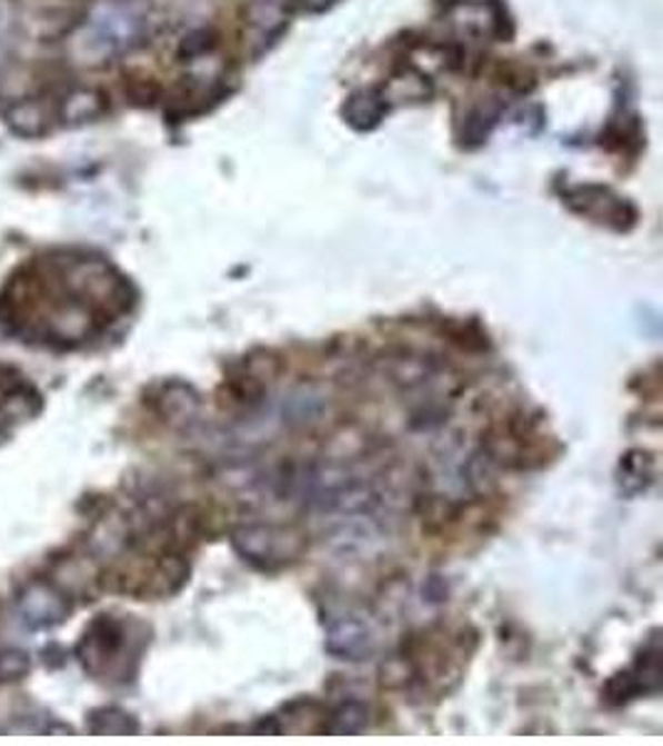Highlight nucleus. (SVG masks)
I'll return each mask as SVG.
<instances>
[{"instance_id": "nucleus-8", "label": "nucleus", "mask_w": 663, "mask_h": 746, "mask_svg": "<svg viewBox=\"0 0 663 746\" xmlns=\"http://www.w3.org/2000/svg\"><path fill=\"white\" fill-rule=\"evenodd\" d=\"M289 18L287 0H251L249 28L259 40L277 38Z\"/></svg>"}, {"instance_id": "nucleus-2", "label": "nucleus", "mask_w": 663, "mask_h": 746, "mask_svg": "<svg viewBox=\"0 0 663 746\" xmlns=\"http://www.w3.org/2000/svg\"><path fill=\"white\" fill-rule=\"evenodd\" d=\"M234 548L249 563L259 567H283L299 560V555L307 550L303 535L293 528H281V525H251L234 533Z\"/></svg>"}, {"instance_id": "nucleus-3", "label": "nucleus", "mask_w": 663, "mask_h": 746, "mask_svg": "<svg viewBox=\"0 0 663 746\" xmlns=\"http://www.w3.org/2000/svg\"><path fill=\"white\" fill-rule=\"evenodd\" d=\"M570 205L586 217L602 225H612L614 229H629L634 225L636 212L619 195L606 187H576L570 195Z\"/></svg>"}, {"instance_id": "nucleus-11", "label": "nucleus", "mask_w": 663, "mask_h": 746, "mask_svg": "<svg viewBox=\"0 0 663 746\" xmlns=\"http://www.w3.org/2000/svg\"><path fill=\"white\" fill-rule=\"evenodd\" d=\"M214 40H209L207 30H199V33H192L189 38H184L182 48H179V56L187 58V60H194L199 56H204V52L212 50Z\"/></svg>"}, {"instance_id": "nucleus-9", "label": "nucleus", "mask_w": 663, "mask_h": 746, "mask_svg": "<svg viewBox=\"0 0 663 746\" xmlns=\"http://www.w3.org/2000/svg\"><path fill=\"white\" fill-rule=\"evenodd\" d=\"M498 118H500V105L492 100L472 108L465 120V128H462V140L468 145H480L482 140H488V135L494 128Z\"/></svg>"}, {"instance_id": "nucleus-1", "label": "nucleus", "mask_w": 663, "mask_h": 746, "mask_svg": "<svg viewBox=\"0 0 663 746\" xmlns=\"http://www.w3.org/2000/svg\"><path fill=\"white\" fill-rule=\"evenodd\" d=\"M144 30V10L132 0H100L68 36V52L80 66H110L142 43Z\"/></svg>"}, {"instance_id": "nucleus-4", "label": "nucleus", "mask_w": 663, "mask_h": 746, "mask_svg": "<svg viewBox=\"0 0 663 746\" xmlns=\"http://www.w3.org/2000/svg\"><path fill=\"white\" fill-rule=\"evenodd\" d=\"M110 110L108 95L98 88H72L60 98L58 120L66 128H86L102 120Z\"/></svg>"}, {"instance_id": "nucleus-6", "label": "nucleus", "mask_w": 663, "mask_h": 746, "mask_svg": "<svg viewBox=\"0 0 663 746\" xmlns=\"http://www.w3.org/2000/svg\"><path fill=\"white\" fill-rule=\"evenodd\" d=\"M329 649L341 659H365L373 649L371 629L358 619H341L329 629Z\"/></svg>"}, {"instance_id": "nucleus-13", "label": "nucleus", "mask_w": 663, "mask_h": 746, "mask_svg": "<svg viewBox=\"0 0 663 746\" xmlns=\"http://www.w3.org/2000/svg\"><path fill=\"white\" fill-rule=\"evenodd\" d=\"M299 3L309 10H323V8H329L333 0H299Z\"/></svg>"}, {"instance_id": "nucleus-10", "label": "nucleus", "mask_w": 663, "mask_h": 746, "mask_svg": "<svg viewBox=\"0 0 663 746\" xmlns=\"http://www.w3.org/2000/svg\"><path fill=\"white\" fill-rule=\"evenodd\" d=\"M368 722V709L363 704L358 702H349L339 707L335 712H331L329 722H323V732L329 734H355L365 727Z\"/></svg>"}, {"instance_id": "nucleus-5", "label": "nucleus", "mask_w": 663, "mask_h": 746, "mask_svg": "<svg viewBox=\"0 0 663 746\" xmlns=\"http://www.w3.org/2000/svg\"><path fill=\"white\" fill-rule=\"evenodd\" d=\"M3 122L6 128L20 140H40L50 132V112L40 100L23 98L16 100L3 108Z\"/></svg>"}, {"instance_id": "nucleus-7", "label": "nucleus", "mask_w": 663, "mask_h": 746, "mask_svg": "<svg viewBox=\"0 0 663 746\" xmlns=\"http://www.w3.org/2000/svg\"><path fill=\"white\" fill-rule=\"evenodd\" d=\"M343 120L351 125L353 130H373L381 125L388 112V100L383 92L378 90H358L343 105Z\"/></svg>"}, {"instance_id": "nucleus-12", "label": "nucleus", "mask_w": 663, "mask_h": 746, "mask_svg": "<svg viewBox=\"0 0 663 746\" xmlns=\"http://www.w3.org/2000/svg\"><path fill=\"white\" fill-rule=\"evenodd\" d=\"M10 60H13V40H10L6 26H0V72H3Z\"/></svg>"}]
</instances>
